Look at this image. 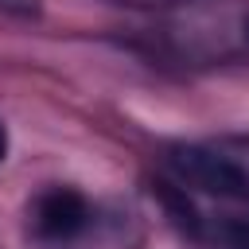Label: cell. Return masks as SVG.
I'll use <instances>...</instances> for the list:
<instances>
[{
	"label": "cell",
	"mask_w": 249,
	"mask_h": 249,
	"mask_svg": "<svg viewBox=\"0 0 249 249\" xmlns=\"http://www.w3.org/2000/svg\"><path fill=\"white\" fill-rule=\"evenodd\" d=\"M167 171L218 198H249V136H218L210 144H171Z\"/></svg>",
	"instance_id": "cell-1"
},
{
	"label": "cell",
	"mask_w": 249,
	"mask_h": 249,
	"mask_svg": "<svg viewBox=\"0 0 249 249\" xmlns=\"http://www.w3.org/2000/svg\"><path fill=\"white\" fill-rule=\"evenodd\" d=\"M27 218H31V233H35L39 245H74L89 230L93 210H89V202H86L82 191L54 183V187H47V191L35 195Z\"/></svg>",
	"instance_id": "cell-2"
},
{
	"label": "cell",
	"mask_w": 249,
	"mask_h": 249,
	"mask_svg": "<svg viewBox=\"0 0 249 249\" xmlns=\"http://www.w3.org/2000/svg\"><path fill=\"white\" fill-rule=\"evenodd\" d=\"M191 241L210 249H249V218L241 214H202Z\"/></svg>",
	"instance_id": "cell-3"
},
{
	"label": "cell",
	"mask_w": 249,
	"mask_h": 249,
	"mask_svg": "<svg viewBox=\"0 0 249 249\" xmlns=\"http://www.w3.org/2000/svg\"><path fill=\"white\" fill-rule=\"evenodd\" d=\"M8 156V132H4V124H0V160Z\"/></svg>",
	"instance_id": "cell-4"
},
{
	"label": "cell",
	"mask_w": 249,
	"mask_h": 249,
	"mask_svg": "<svg viewBox=\"0 0 249 249\" xmlns=\"http://www.w3.org/2000/svg\"><path fill=\"white\" fill-rule=\"evenodd\" d=\"M124 4H144V8H152V4H175V0H124Z\"/></svg>",
	"instance_id": "cell-5"
}]
</instances>
